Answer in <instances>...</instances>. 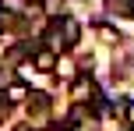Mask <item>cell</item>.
<instances>
[{"instance_id": "cell-1", "label": "cell", "mask_w": 134, "mask_h": 131, "mask_svg": "<svg viewBox=\"0 0 134 131\" xmlns=\"http://www.w3.org/2000/svg\"><path fill=\"white\" fill-rule=\"evenodd\" d=\"M32 64H35L39 71H53V67H57V53H53V50H35Z\"/></svg>"}, {"instance_id": "cell-4", "label": "cell", "mask_w": 134, "mask_h": 131, "mask_svg": "<svg viewBox=\"0 0 134 131\" xmlns=\"http://www.w3.org/2000/svg\"><path fill=\"white\" fill-rule=\"evenodd\" d=\"M71 96L78 99V103H85V99L92 96V82H88V78H81V82H78V85L71 89Z\"/></svg>"}, {"instance_id": "cell-5", "label": "cell", "mask_w": 134, "mask_h": 131, "mask_svg": "<svg viewBox=\"0 0 134 131\" xmlns=\"http://www.w3.org/2000/svg\"><path fill=\"white\" fill-rule=\"evenodd\" d=\"M28 110H32V113H46L49 110V96H39V92L28 96Z\"/></svg>"}, {"instance_id": "cell-6", "label": "cell", "mask_w": 134, "mask_h": 131, "mask_svg": "<svg viewBox=\"0 0 134 131\" xmlns=\"http://www.w3.org/2000/svg\"><path fill=\"white\" fill-rule=\"evenodd\" d=\"M113 11H124V14H134V0H109Z\"/></svg>"}, {"instance_id": "cell-2", "label": "cell", "mask_w": 134, "mask_h": 131, "mask_svg": "<svg viewBox=\"0 0 134 131\" xmlns=\"http://www.w3.org/2000/svg\"><path fill=\"white\" fill-rule=\"evenodd\" d=\"M28 96H32V92H28V85H7V92H4V99H7V103H21V99H28Z\"/></svg>"}, {"instance_id": "cell-7", "label": "cell", "mask_w": 134, "mask_h": 131, "mask_svg": "<svg viewBox=\"0 0 134 131\" xmlns=\"http://www.w3.org/2000/svg\"><path fill=\"white\" fill-rule=\"evenodd\" d=\"M99 32H102V35H106V39H109V43H113V39H116V32H113V28H109V25H99Z\"/></svg>"}, {"instance_id": "cell-3", "label": "cell", "mask_w": 134, "mask_h": 131, "mask_svg": "<svg viewBox=\"0 0 134 131\" xmlns=\"http://www.w3.org/2000/svg\"><path fill=\"white\" fill-rule=\"evenodd\" d=\"M81 39V25L78 21H64V46H74Z\"/></svg>"}]
</instances>
